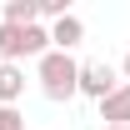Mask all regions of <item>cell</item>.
<instances>
[{"mask_svg":"<svg viewBox=\"0 0 130 130\" xmlns=\"http://www.w3.org/2000/svg\"><path fill=\"white\" fill-rule=\"evenodd\" d=\"M75 75H80V60H75V55H65V50H45V55L35 60L40 95H45V100H55V105L75 95Z\"/></svg>","mask_w":130,"mask_h":130,"instance_id":"obj_1","label":"cell"},{"mask_svg":"<svg viewBox=\"0 0 130 130\" xmlns=\"http://www.w3.org/2000/svg\"><path fill=\"white\" fill-rule=\"evenodd\" d=\"M50 50V30L45 25H0V65H20L25 55H45Z\"/></svg>","mask_w":130,"mask_h":130,"instance_id":"obj_2","label":"cell"},{"mask_svg":"<svg viewBox=\"0 0 130 130\" xmlns=\"http://www.w3.org/2000/svg\"><path fill=\"white\" fill-rule=\"evenodd\" d=\"M110 90H120V75H115V65H105V60H85V65H80V75H75V95L105 100Z\"/></svg>","mask_w":130,"mask_h":130,"instance_id":"obj_3","label":"cell"},{"mask_svg":"<svg viewBox=\"0 0 130 130\" xmlns=\"http://www.w3.org/2000/svg\"><path fill=\"white\" fill-rule=\"evenodd\" d=\"M80 40H85V20L80 15H60L55 25H50V50H65V55H70Z\"/></svg>","mask_w":130,"mask_h":130,"instance_id":"obj_4","label":"cell"},{"mask_svg":"<svg viewBox=\"0 0 130 130\" xmlns=\"http://www.w3.org/2000/svg\"><path fill=\"white\" fill-rule=\"evenodd\" d=\"M100 120H105V125L130 130V85H120V90H110V95L100 100Z\"/></svg>","mask_w":130,"mask_h":130,"instance_id":"obj_5","label":"cell"},{"mask_svg":"<svg viewBox=\"0 0 130 130\" xmlns=\"http://www.w3.org/2000/svg\"><path fill=\"white\" fill-rule=\"evenodd\" d=\"M25 95V70L20 65H0V105H15Z\"/></svg>","mask_w":130,"mask_h":130,"instance_id":"obj_6","label":"cell"},{"mask_svg":"<svg viewBox=\"0 0 130 130\" xmlns=\"http://www.w3.org/2000/svg\"><path fill=\"white\" fill-rule=\"evenodd\" d=\"M0 25H40V20H35V0H5Z\"/></svg>","mask_w":130,"mask_h":130,"instance_id":"obj_7","label":"cell"},{"mask_svg":"<svg viewBox=\"0 0 130 130\" xmlns=\"http://www.w3.org/2000/svg\"><path fill=\"white\" fill-rule=\"evenodd\" d=\"M0 130H25V115L15 105H0Z\"/></svg>","mask_w":130,"mask_h":130,"instance_id":"obj_8","label":"cell"},{"mask_svg":"<svg viewBox=\"0 0 130 130\" xmlns=\"http://www.w3.org/2000/svg\"><path fill=\"white\" fill-rule=\"evenodd\" d=\"M120 85H130V50H125V60H120Z\"/></svg>","mask_w":130,"mask_h":130,"instance_id":"obj_9","label":"cell"},{"mask_svg":"<svg viewBox=\"0 0 130 130\" xmlns=\"http://www.w3.org/2000/svg\"><path fill=\"white\" fill-rule=\"evenodd\" d=\"M100 130H120V125H100Z\"/></svg>","mask_w":130,"mask_h":130,"instance_id":"obj_10","label":"cell"}]
</instances>
